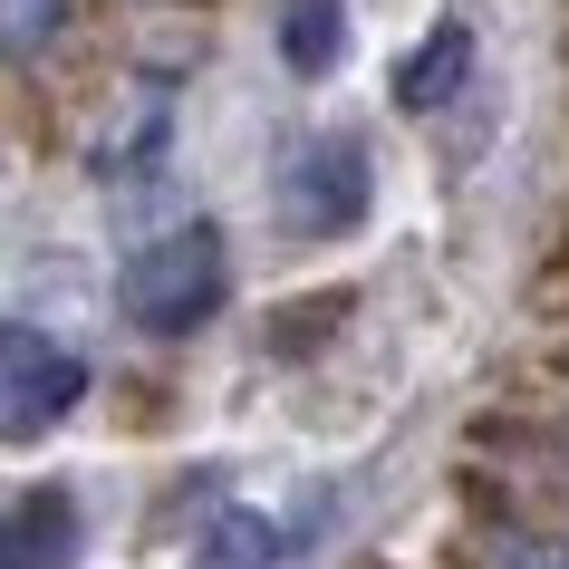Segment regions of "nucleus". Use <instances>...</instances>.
<instances>
[{
	"instance_id": "3",
	"label": "nucleus",
	"mask_w": 569,
	"mask_h": 569,
	"mask_svg": "<svg viewBox=\"0 0 569 569\" xmlns=\"http://www.w3.org/2000/svg\"><path fill=\"white\" fill-rule=\"evenodd\" d=\"M88 396V358L49 348L39 329H0V445H30Z\"/></svg>"
},
{
	"instance_id": "4",
	"label": "nucleus",
	"mask_w": 569,
	"mask_h": 569,
	"mask_svg": "<svg viewBox=\"0 0 569 569\" xmlns=\"http://www.w3.org/2000/svg\"><path fill=\"white\" fill-rule=\"evenodd\" d=\"M78 560V502L68 492H20L0 511V569H68Z\"/></svg>"
},
{
	"instance_id": "9",
	"label": "nucleus",
	"mask_w": 569,
	"mask_h": 569,
	"mask_svg": "<svg viewBox=\"0 0 569 569\" xmlns=\"http://www.w3.org/2000/svg\"><path fill=\"white\" fill-rule=\"evenodd\" d=\"M329 319H348V290H319L309 309H280V319H270V338H280V348H319L309 329H329Z\"/></svg>"
},
{
	"instance_id": "2",
	"label": "nucleus",
	"mask_w": 569,
	"mask_h": 569,
	"mask_svg": "<svg viewBox=\"0 0 569 569\" xmlns=\"http://www.w3.org/2000/svg\"><path fill=\"white\" fill-rule=\"evenodd\" d=\"M367 212V154L358 136H309L290 164H280V222L300 241H338Z\"/></svg>"
},
{
	"instance_id": "8",
	"label": "nucleus",
	"mask_w": 569,
	"mask_h": 569,
	"mask_svg": "<svg viewBox=\"0 0 569 569\" xmlns=\"http://www.w3.org/2000/svg\"><path fill=\"white\" fill-rule=\"evenodd\" d=\"M68 20V0H0V49L10 59H30V49H49Z\"/></svg>"
},
{
	"instance_id": "6",
	"label": "nucleus",
	"mask_w": 569,
	"mask_h": 569,
	"mask_svg": "<svg viewBox=\"0 0 569 569\" xmlns=\"http://www.w3.org/2000/svg\"><path fill=\"white\" fill-rule=\"evenodd\" d=\"M463 68H473V39H463V30H453V20H445V30L425 39L416 59L396 68V97H406V107H445V97L463 88Z\"/></svg>"
},
{
	"instance_id": "1",
	"label": "nucleus",
	"mask_w": 569,
	"mask_h": 569,
	"mask_svg": "<svg viewBox=\"0 0 569 569\" xmlns=\"http://www.w3.org/2000/svg\"><path fill=\"white\" fill-rule=\"evenodd\" d=\"M212 309H222V232L212 222L154 241L146 261L126 270V319L146 338H183V329H203Z\"/></svg>"
},
{
	"instance_id": "5",
	"label": "nucleus",
	"mask_w": 569,
	"mask_h": 569,
	"mask_svg": "<svg viewBox=\"0 0 569 569\" xmlns=\"http://www.w3.org/2000/svg\"><path fill=\"white\" fill-rule=\"evenodd\" d=\"M280 560V531H270V511L232 502V511H212V531L193 540V569H270Z\"/></svg>"
},
{
	"instance_id": "7",
	"label": "nucleus",
	"mask_w": 569,
	"mask_h": 569,
	"mask_svg": "<svg viewBox=\"0 0 569 569\" xmlns=\"http://www.w3.org/2000/svg\"><path fill=\"white\" fill-rule=\"evenodd\" d=\"M338 0H290V20H280V59L300 68V78H319V68L338 59Z\"/></svg>"
}]
</instances>
